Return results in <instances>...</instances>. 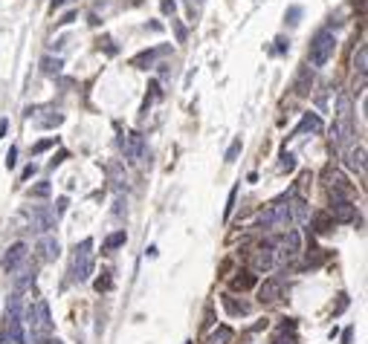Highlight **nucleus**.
Listing matches in <instances>:
<instances>
[{
    "label": "nucleus",
    "mask_w": 368,
    "mask_h": 344,
    "mask_svg": "<svg viewBox=\"0 0 368 344\" xmlns=\"http://www.w3.org/2000/svg\"><path fill=\"white\" fill-rule=\"evenodd\" d=\"M23 344H46L52 338V318H49V304L46 301H35L32 307L23 312Z\"/></svg>",
    "instance_id": "f257e3e1"
},
{
    "label": "nucleus",
    "mask_w": 368,
    "mask_h": 344,
    "mask_svg": "<svg viewBox=\"0 0 368 344\" xmlns=\"http://www.w3.org/2000/svg\"><path fill=\"white\" fill-rule=\"evenodd\" d=\"M3 330L12 335L15 344H23V304H21V295H18V292L9 295V301H6V310H3Z\"/></svg>",
    "instance_id": "f03ea898"
},
{
    "label": "nucleus",
    "mask_w": 368,
    "mask_h": 344,
    "mask_svg": "<svg viewBox=\"0 0 368 344\" xmlns=\"http://www.w3.org/2000/svg\"><path fill=\"white\" fill-rule=\"evenodd\" d=\"M290 223H293V217H290L287 197L276 200V203L267 208V211H261V217H258V226H261V229H287Z\"/></svg>",
    "instance_id": "7ed1b4c3"
},
{
    "label": "nucleus",
    "mask_w": 368,
    "mask_h": 344,
    "mask_svg": "<svg viewBox=\"0 0 368 344\" xmlns=\"http://www.w3.org/2000/svg\"><path fill=\"white\" fill-rule=\"evenodd\" d=\"M70 275H73V281H79V284L93 275V240H81V246H76Z\"/></svg>",
    "instance_id": "20e7f679"
},
{
    "label": "nucleus",
    "mask_w": 368,
    "mask_h": 344,
    "mask_svg": "<svg viewBox=\"0 0 368 344\" xmlns=\"http://www.w3.org/2000/svg\"><path fill=\"white\" fill-rule=\"evenodd\" d=\"M119 148L125 153L128 162H148V145H145V136L131 130V133H122L119 136Z\"/></svg>",
    "instance_id": "39448f33"
},
{
    "label": "nucleus",
    "mask_w": 368,
    "mask_h": 344,
    "mask_svg": "<svg viewBox=\"0 0 368 344\" xmlns=\"http://www.w3.org/2000/svg\"><path fill=\"white\" fill-rule=\"evenodd\" d=\"M334 46H336V38L328 29L316 32V38H313V44H311V64L313 67H325L328 58L334 55Z\"/></svg>",
    "instance_id": "423d86ee"
},
{
    "label": "nucleus",
    "mask_w": 368,
    "mask_h": 344,
    "mask_svg": "<svg viewBox=\"0 0 368 344\" xmlns=\"http://www.w3.org/2000/svg\"><path fill=\"white\" fill-rule=\"evenodd\" d=\"M29 217H32V229H35V231H41V234H46V231H52V229H55L58 214H55V211H52L49 206H35Z\"/></svg>",
    "instance_id": "0eeeda50"
},
{
    "label": "nucleus",
    "mask_w": 368,
    "mask_h": 344,
    "mask_svg": "<svg viewBox=\"0 0 368 344\" xmlns=\"http://www.w3.org/2000/svg\"><path fill=\"white\" fill-rule=\"evenodd\" d=\"M328 214L334 223H351V220L357 217V208L351 200H331V208H328Z\"/></svg>",
    "instance_id": "6e6552de"
},
{
    "label": "nucleus",
    "mask_w": 368,
    "mask_h": 344,
    "mask_svg": "<svg viewBox=\"0 0 368 344\" xmlns=\"http://www.w3.org/2000/svg\"><path fill=\"white\" fill-rule=\"evenodd\" d=\"M281 295H284V284L278 278H267L258 287V301L261 304H276V301H281Z\"/></svg>",
    "instance_id": "1a4fd4ad"
},
{
    "label": "nucleus",
    "mask_w": 368,
    "mask_h": 344,
    "mask_svg": "<svg viewBox=\"0 0 368 344\" xmlns=\"http://www.w3.org/2000/svg\"><path fill=\"white\" fill-rule=\"evenodd\" d=\"M278 252H281V257H284V261H293V257L301 252V234H299V231H296V229H287L284 240H281V246H278Z\"/></svg>",
    "instance_id": "9d476101"
},
{
    "label": "nucleus",
    "mask_w": 368,
    "mask_h": 344,
    "mask_svg": "<svg viewBox=\"0 0 368 344\" xmlns=\"http://www.w3.org/2000/svg\"><path fill=\"white\" fill-rule=\"evenodd\" d=\"M26 254H29V246H26V243H15V246H9V252H6V257H3V269H6V272H15V269L26 261Z\"/></svg>",
    "instance_id": "9b49d317"
},
{
    "label": "nucleus",
    "mask_w": 368,
    "mask_h": 344,
    "mask_svg": "<svg viewBox=\"0 0 368 344\" xmlns=\"http://www.w3.org/2000/svg\"><path fill=\"white\" fill-rule=\"evenodd\" d=\"M273 264H276L273 246H261V249H255L253 252V272H270Z\"/></svg>",
    "instance_id": "f8f14e48"
},
{
    "label": "nucleus",
    "mask_w": 368,
    "mask_h": 344,
    "mask_svg": "<svg viewBox=\"0 0 368 344\" xmlns=\"http://www.w3.org/2000/svg\"><path fill=\"white\" fill-rule=\"evenodd\" d=\"M273 344H299L296 335V318H284L278 324V333L273 335Z\"/></svg>",
    "instance_id": "ddd939ff"
},
{
    "label": "nucleus",
    "mask_w": 368,
    "mask_h": 344,
    "mask_svg": "<svg viewBox=\"0 0 368 344\" xmlns=\"http://www.w3.org/2000/svg\"><path fill=\"white\" fill-rule=\"evenodd\" d=\"M308 130H311V133H319V130H322V119H319L316 113H304V116H301L299 127H296V130L290 133V139L301 136V133H308Z\"/></svg>",
    "instance_id": "4468645a"
},
{
    "label": "nucleus",
    "mask_w": 368,
    "mask_h": 344,
    "mask_svg": "<svg viewBox=\"0 0 368 344\" xmlns=\"http://www.w3.org/2000/svg\"><path fill=\"white\" fill-rule=\"evenodd\" d=\"M38 252H41V261H55L58 254H61V246H58L55 237L44 234V237L38 240Z\"/></svg>",
    "instance_id": "2eb2a0df"
},
{
    "label": "nucleus",
    "mask_w": 368,
    "mask_h": 344,
    "mask_svg": "<svg viewBox=\"0 0 368 344\" xmlns=\"http://www.w3.org/2000/svg\"><path fill=\"white\" fill-rule=\"evenodd\" d=\"M220 304H223V310L229 312V315H250V310H253L247 301H238L235 295H223Z\"/></svg>",
    "instance_id": "dca6fc26"
},
{
    "label": "nucleus",
    "mask_w": 368,
    "mask_h": 344,
    "mask_svg": "<svg viewBox=\"0 0 368 344\" xmlns=\"http://www.w3.org/2000/svg\"><path fill=\"white\" fill-rule=\"evenodd\" d=\"M35 275H38L35 264H26V266H23L21 272L15 275V292H23V289H26V287H29V284L35 281Z\"/></svg>",
    "instance_id": "f3484780"
},
{
    "label": "nucleus",
    "mask_w": 368,
    "mask_h": 344,
    "mask_svg": "<svg viewBox=\"0 0 368 344\" xmlns=\"http://www.w3.org/2000/svg\"><path fill=\"white\" fill-rule=\"evenodd\" d=\"M165 52V46H157V49H145V52H139V55H134V67H139V69H148L154 61H157V55H162Z\"/></svg>",
    "instance_id": "a211bd4d"
},
{
    "label": "nucleus",
    "mask_w": 368,
    "mask_h": 344,
    "mask_svg": "<svg viewBox=\"0 0 368 344\" xmlns=\"http://www.w3.org/2000/svg\"><path fill=\"white\" fill-rule=\"evenodd\" d=\"M287 206H290V217H293V223H304V220L311 217V214H308V203H304L301 197L287 200Z\"/></svg>",
    "instance_id": "6ab92c4d"
},
{
    "label": "nucleus",
    "mask_w": 368,
    "mask_h": 344,
    "mask_svg": "<svg viewBox=\"0 0 368 344\" xmlns=\"http://www.w3.org/2000/svg\"><path fill=\"white\" fill-rule=\"evenodd\" d=\"M311 229L316 231V234H328V231L334 229V220H331V214H328V211L313 214V217H311Z\"/></svg>",
    "instance_id": "aec40b11"
},
{
    "label": "nucleus",
    "mask_w": 368,
    "mask_h": 344,
    "mask_svg": "<svg viewBox=\"0 0 368 344\" xmlns=\"http://www.w3.org/2000/svg\"><path fill=\"white\" fill-rule=\"evenodd\" d=\"M348 165H351L354 171L365 174V145H357V148L348 150Z\"/></svg>",
    "instance_id": "412c9836"
},
{
    "label": "nucleus",
    "mask_w": 368,
    "mask_h": 344,
    "mask_svg": "<svg viewBox=\"0 0 368 344\" xmlns=\"http://www.w3.org/2000/svg\"><path fill=\"white\" fill-rule=\"evenodd\" d=\"M61 67H64V61H61V58H52V55L41 58V69H44V75H58Z\"/></svg>",
    "instance_id": "4be33fe9"
},
{
    "label": "nucleus",
    "mask_w": 368,
    "mask_h": 344,
    "mask_svg": "<svg viewBox=\"0 0 368 344\" xmlns=\"http://www.w3.org/2000/svg\"><path fill=\"white\" fill-rule=\"evenodd\" d=\"M253 284H255V275H250V272H238L232 278V289H241V292L253 289Z\"/></svg>",
    "instance_id": "5701e85b"
},
{
    "label": "nucleus",
    "mask_w": 368,
    "mask_h": 344,
    "mask_svg": "<svg viewBox=\"0 0 368 344\" xmlns=\"http://www.w3.org/2000/svg\"><path fill=\"white\" fill-rule=\"evenodd\" d=\"M232 327H218V330H215V333L209 335V341L206 344H229L232 341Z\"/></svg>",
    "instance_id": "b1692460"
},
{
    "label": "nucleus",
    "mask_w": 368,
    "mask_h": 344,
    "mask_svg": "<svg viewBox=\"0 0 368 344\" xmlns=\"http://www.w3.org/2000/svg\"><path fill=\"white\" fill-rule=\"evenodd\" d=\"M325 257H328V252H325V249H316V246H313L311 252H308V257H304V266L316 269V266H322V264H325Z\"/></svg>",
    "instance_id": "393cba45"
},
{
    "label": "nucleus",
    "mask_w": 368,
    "mask_h": 344,
    "mask_svg": "<svg viewBox=\"0 0 368 344\" xmlns=\"http://www.w3.org/2000/svg\"><path fill=\"white\" fill-rule=\"evenodd\" d=\"M354 67H357V72L365 78V69H368V49L365 46H359L357 55H354Z\"/></svg>",
    "instance_id": "a878e982"
},
{
    "label": "nucleus",
    "mask_w": 368,
    "mask_h": 344,
    "mask_svg": "<svg viewBox=\"0 0 368 344\" xmlns=\"http://www.w3.org/2000/svg\"><path fill=\"white\" fill-rule=\"evenodd\" d=\"M125 240H128L125 229H122V231H113V234H107V240H104V249H119V246H125Z\"/></svg>",
    "instance_id": "bb28decb"
},
{
    "label": "nucleus",
    "mask_w": 368,
    "mask_h": 344,
    "mask_svg": "<svg viewBox=\"0 0 368 344\" xmlns=\"http://www.w3.org/2000/svg\"><path fill=\"white\" fill-rule=\"evenodd\" d=\"M113 289V278L110 272H102V278H96V292H110Z\"/></svg>",
    "instance_id": "cd10ccee"
},
{
    "label": "nucleus",
    "mask_w": 368,
    "mask_h": 344,
    "mask_svg": "<svg viewBox=\"0 0 368 344\" xmlns=\"http://www.w3.org/2000/svg\"><path fill=\"white\" fill-rule=\"evenodd\" d=\"M339 119H342V122L351 119V99H348L345 93H339Z\"/></svg>",
    "instance_id": "c85d7f7f"
},
{
    "label": "nucleus",
    "mask_w": 368,
    "mask_h": 344,
    "mask_svg": "<svg viewBox=\"0 0 368 344\" xmlns=\"http://www.w3.org/2000/svg\"><path fill=\"white\" fill-rule=\"evenodd\" d=\"M49 183H38V185H32L29 188V197H35V200H44V197H49Z\"/></svg>",
    "instance_id": "c756f323"
},
{
    "label": "nucleus",
    "mask_w": 368,
    "mask_h": 344,
    "mask_svg": "<svg viewBox=\"0 0 368 344\" xmlns=\"http://www.w3.org/2000/svg\"><path fill=\"white\" fill-rule=\"evenodd\" d=\"M284 21H287L290 26H296V23L301 21V6H290L287 15H284Z\"/></svg>",
    "instance_id": "7c9ffc66"
},
{
    "label": "nucleus",
    "mask_w": 368,
    "mask_h": 344,
    "mask_svg": "<svg viewBox=\"0 0 368 344\" xmlns=\"http://www.w3.org/2000/svg\"><path fill=\"white\" fill-rule=\"evenodd\" d=\"M241 148H243L241 139H235V142L229 145V150H226V156H223V159H226V162H235V159H238V153H241Z\"/></svg>",
    "instance_id": "2f4dec72"
},
{
    "label": "nucleus",
    "mask_w": 368,
    "mask_h": 344,
    "mask_svg": "<svg viewBox=\"0 0 368 344\" xmlns=\"http://www.w3.org/2000/svg\"><path fill=\"white\" fill-rule=\"evenodd\" d=\"M235 200H238V185L229 191V200H226V208H223V217L229 220L232 217V208H235Z\"/></svg>",
    "instance_id": "473e14b6"
},
{
    "label": "nucleus",
    "mask_w": 368,
    "mask_h": 344,
    "mask_svg": "<svg viewBox=\"0 0 368 344\" xmlns=\"http://www.w3.org/2000/svg\"><path fill=\"white\" fill-rule=\"evenodd\" d=\"M61 122H64V116H61V113L55 110V116H46V119H41L38 125H41V127H58Z\"/></svg>",
    "instance_id": "72a5a7b5"
},
{
    "label": "nucleus",
    "mask_w": 368,
    "mask_h": 344,
    "mask_svg": "<svg viewBox=\"0 0 368 344\" xmlns=\"http://www.w3.org/2000/svg\"><path fill=\"white\" fill-rule=\"evenodd\" d=\"M336 298H339V301H336V307H334V315H342V312L348 310V295H345V292H339Z\"/></svg>",
    "instance_id": "f704fd0d"
},
{
    "label": "nucleus",
    "mask_w": 368,
    "mask_h": 344,
    "mask_svg": "<svg viewBox=\"0 0 368 344\" xmlns=\"http://www.w3.org/2000/svg\"><path fill=\"white\" fill-rule=\"evenodd\" d=\"M281 168H284V171H293V168H296V156L284 150V153H281Z\"/></svg>",
    "instance_id": "c9c22d12"
},
{
    "label": "nucleus",
    "mask_w": 368,
    "mask_h": 344,
    "mask_svg": "<svg viewBox=\"0 0 368 344\" xmlns=\"http://www.w3.org/2000/svg\"><path fill=\"white\" fill-rule=\"evenodd\" d=\"M52 145H55V139H44V142H38V145H35V148H32V153H35V156H38V153H44V150H49V148H52Z\"/></svg>",
    "instance_id": "e433bc0d"
},
{
    "label": "nucleus",
    "mask_w": 368,
    "mask_h": 344,
    "mask_svg": "<svg viewBox=\"0 0 368 344\" xmlns=\"http://www.w3.org/2000/svg\"><path fill=\"white\" fill-rule=\"evenodd\" d=\"M15 165H18V148L12 145V148H9V153H6V168H9V171H12Z\"/></svg>",
    "instance_id": "4c0bfd02"
},
{
    "label": "nucleus",
    "mask_w": 368,
    "mask_h": 344,
    "mask_svg": "<svg viewBox=\"0 0 368 344\" xmlns=\"http://www.w3.org/2000/svg\"><path fill=\"white\" fill-rule=\"evenodd\" d=\"M35 174H38V165H35V162H32V165H26V168H23V171H21V183H26V180H32Z\"/></svg>",
    "instance_id": "58836bf2"
},
{
    "label": "nucleus",
    "mask_w": 368,
    "mask_h": 344,
    "mask_svg": "<svg viewBox=\"0 0 368 344\" xmlns=\"http://www.w3.org/2000/svg\"><path fill=\"white\" fill-rule=\"evenodd\" d=\"M162 12H165V15H174V12H177V3H174V0H162Z\"/></svg>",
    "instance_id": "ea45409f"
},
{
    "label": "nucleus",
    "mask_w": 368,
    "mask_h": 344,
    "mask_svg": "<svg viewBox=\"0 0 368 344\" xmlns=\"http://www.w3.org/2000/svg\"><path fill=\"white\" fill-rule=\"evenodd\" d=\"M171 23H174V32H177V41L183 44V41H186V29H183V26H180L177 21H174V18H171Z\"/></svg>",
    "instance_id": "a19ab883"
},
{
    "label": "nucleus",
    "mask_w": 368,
    "mask_h": 344,
    "mask_svg": "<svg viewBox=\"0 0 368 344\" xmlns=\"http://www.w3.org/2000/svg\"><path fill=\"white\" fill-rule=\"evenodd\" d=\"M354 341V327H345L342 330V344H351Z\"/></svg>",
    "instance_id": "79ce46f5"
},
{
    "label": "nucleus",
    "mask_w": 368,
    "mask_h": 344,
    "mask_svg": "<svg viewBox=\"0 0 368 344\" xmlns=\"http://www.w3.org/2000/svg\"><path fill=\"white\" fill-rule=\"evenodd\" d=\"M67 206H70V200H67V197H61V200H58V211H55V214H64Z\"/></svg>",
    "instance_id": "37998d69"
},
{
    "label": "nucleus",
    "mask_w": 368,
    "mask_h": 344,
    "mask_svg": "<svg viewBox=\"0 0 368 344\" xmlns=\"http://www.w3.org/2000/svg\"><path fill=\"white\" fill-rule=\"evenodd\" d=\"M276 52H284V49H287V46H290V41H284V38H278V41H276Z\"/></svg>",
    "instance_id": "c03bdc74"
},
{
    "label": "nucleus",
    "mask_w": 368,
    "mask_h": 344,
    "mask_svg": "<svg viewBox=\"0 0 368 344\" xmlns=\"http://www.w3.org/2000/svg\"><path fill=\"white\" fill-rule=\"evenodd\" d=\"M73 21H76V12L70 9V12H67V15H64V18H61L58 23H73Z\"/></svg>",
    "instance_id": "a18cd8bd"
},
{
    "label": "nucleus",
    "mask_w": 368,
    "mask_h": 344,
    "mask_svg": "<svg viewBox=\"0 0 368 344\" xmlns=\"http://www.w3.org/2000/svg\"><path fill=\"white\" fill-rule=\"evenodd\" d=\"M6 130H9V119H0V139L6 136Z\"/></svg>",
    "instance_id": "49530a36"
},
{
    "label": "nucleus",
    "mask_w": 368,
    "mask_h": 344,
    "mask_svg": "<svg viewBox=\"0 0 368 344\" xmlns=\"http://www.w3.org/2000/svg\"><path fill=\"white\" fill-rule=\"evenodd\" d=\"M0 344H15V341H12V335L6 333V330H0Z\"/></svg>",
    "instance_id": "de8ad7c7"
},
{
    "label": "nucleus",
    "mask_w": 368,
    "mask_h": 344,
    "mask_svg": "<svg viewBox=\"0 0 368 344\" xmlns=\"http://www.w3.org/2000/svg\"><path fill=\"white\" fill-rule=\"evenodd\" d=\"M64 3H67V0H52V6H55V9H58V6H64Z\"/></svg>",
    "instance_id": "09e8293b"
},
{
    "label": "nucleus",
    "mask_w": 368,
    "mask_h": 344,
    "mask_svg": "<svg viewBox=\"0 0 368 344\" xmlns=\"http://www.w3.org/2000/svg\"><path fill=\"white\" fill-rule=\"evenodd\" d=\"M197 6H203V0H197Z\"/></svg>",
    "instance_id": "8fccbe9b"
}]
</instances>
